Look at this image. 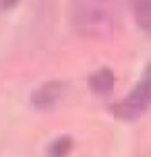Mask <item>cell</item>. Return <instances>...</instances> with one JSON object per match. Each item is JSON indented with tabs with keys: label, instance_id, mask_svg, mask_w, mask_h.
Wrapping results in <instances>:
<instances>
[{
	"label": "cell",
	"instance_id": "8992f818",
	"mask_svg": "<svg viewBox=\"0 0 151 157\" xmlns=\"http://www.w3.org/2000/svg\"><path fill=\"white\" fill-rule=\"evenodd\" d=\"M72 147H75V143H72L71 136L68 134H60L48 145L46 153H48V157H66L72 151Z\"/></svg>",
	"mask_w": 151,
	"mask_h": 157
},
{
	"label": "cell",
	"instance_id": "5b68a950",
	"mask_svg": "<svg viewBox=\"0 0 151 157\" xmlns=\"http://www.w3.org/2000/svg\"><path fill=\"white\" fill-rule=\"evenodd\" d=\"M133 15L139 29L151 37V0H133Z\"/></svg>",
	"mask_w": 151,
	"mask_h": 157
},
{
	"label": "cell",
	"instance_id": "6da1fadb",
	"mask_svg": "<svg viewBox=\"0 0 151 157\" xmlns=\"http://www.w3.org/2000/svg\"><path fill=\"white\" fill-rule=\"evenodd\" d=\"M118 0H71L72 29L85 39H108L116 27Z\"/></svg>",
	"mask_w": 151,
	"mask_h": 157
},
{
	"label": "cell",
	"instance_id": "7a4b0ae2",
	"mask_svg": "<svg viewBox=\"0 0 151 157\" xmlns=\"http://www.w3.org/2000/svg\"><path fill=\"white\" fill-rule=\"evenodd\" d=\"M149 110H151V62L145 66L143 75L137 81V85L130 89V93L110 108L114 118L122 120V122H135Z\"/></svg>",
	"mask_w": 151,
	"mask_h": 157
},
{
	"label": "cell",
	"instance_id": "277c9868",
	"mask_svg": "<svg viewBox=\"0 0 151 157\" xmlns=\"http://www.w3.org/2000/svg\"><path fill=\"white\" fill-rule=\"evenodd\" d=\"M89 89L97 95H110L114 91V83H116V77H114V71L103 66V68H97L91 77H89Z\"/></svg>",
	"mask_w": 151,
	"mask_h": 157
},
{
	"label": "cell",
	"instance_id": "52a82bcc",
	"mask_svg": "<svg viewBox=\"0 0 151 157\" xmlns=\"http://www.w3.org/2000/svg\"><path fill=\"white\" fill-rule=\"evenodd\" d=\"M19 4V0H0V10H10Z\"/></svg>",
	"mask_w": 151,
	"mask_h": 157
},
{
	"label": "cell",
	"instance_id": "3957f363",
	"mask_svg": "<svg viewBox=\"0 0 151 157\" xmlns=\"http://www.w3.org/2000/svg\"><path fill=\"white\" fill-rule=\"evenodd\" d=\"M64 91H66V85L62 81H48L31 93V105L35 110H50L62 99Z\"/></svg>",
	"mask_w": 151,
	"mask_h": 157
}]
</instances>
